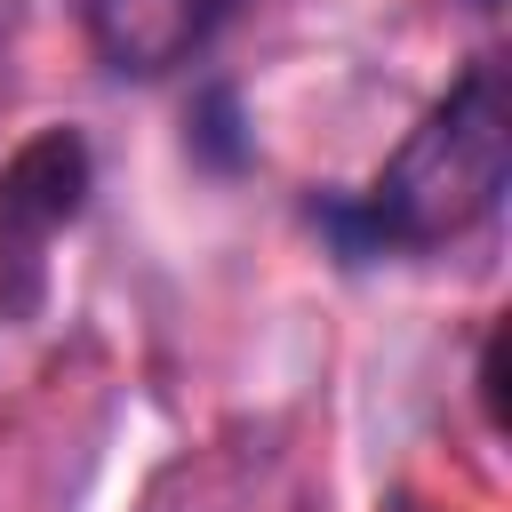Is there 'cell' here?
Wrapping results in <instances>:
<instances>
[{"mask_svg":"<svg viewBox=\"0 0 512 512\" xmlns=\"http://www.w3.org/2000/svg\"><path fill=\"white\" fill-rule=\"evenodd\" d=\"M184 152H192L200 168H216V176H240V168H248L256 136H248V112H240V88H232V80H208V88L192 96V112H184Z\"/></svg>","mask_w":512,"mask_h":512,"instance_id":"4","label":"cell"},{"mask_svg":"<svg viewBox=\"0 0 512 512\" xmlns=\"http://www.w3.org/2000/svg\"><path fill=\"white\" fill-rule=\"evenodd\" d=\"M512 184V96L504 64L480 56L464 80L400 136V152L344 192H312L304 216L328 240L336 264H400V256H440L464 232H480L504 208Z\"/></svg>","mask_w":512,"mask_h":512,"instance_id":"1","label":"cell"},{"mask_svg":"<svg viewBox=\"0 0 512 512\" xmlns=\"http://www.w3.org/2000/svg\"><path fill=\"white\" fill-rule=\"evenodd\" d=\"M96 192V152L80 128H40L0 168V320H24L40 304V256L64 224H80Z\"/></svg>","mask_w":512,"mask_h":512,"instance_id":"2","label":"cell"},{"mask_svg":"<svg viewBox=\"0 0 512 512\" xmlns=\"http://www.w3.org/2000/svg\"><path fill=\"white\" fill-rule=\"evenodd\" d=\"M232 16H240V0H80L88 48L112 80H168Z\"/></svg>","mask_w":512,"mask_h":512,"instance_id":"3","label":"cell"}]
</instances>
